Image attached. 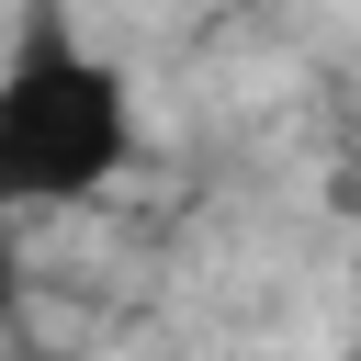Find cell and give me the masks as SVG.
<instances>
[{
  "mask_svg": "<svg viewBox=\"0 0 361 361\" xmlns=\"http://www.w3.org/2000/svg\"><path fill=\"white\" fill-rule=\"evenodd\" d=\"M135 158V90L113 56H90L68 34L56 0H23L11 23V68H0V192L11 203H90L113 192Z\"/></svg>",
  "mask_w": 361,
  "mask_h": 361,
  "instance_id": "6da1fadb",
  "label": "cell"
},
{
  "mask_svg": "<svg viewBox=\"0 0 361 361\" xmlns=\"http://www.w3.org/2000/svg\"><path fill=\"white\" fill-rule=\"evenodd\" d=\"M361 214V203H350ZM350 361H361V248H350Z\"/></svg>",
  "mask_w": 361,
  "mask_h": 361,
  "instance_id": "7a4b0ae2",
  "label": "cell"
}]
</instances>
